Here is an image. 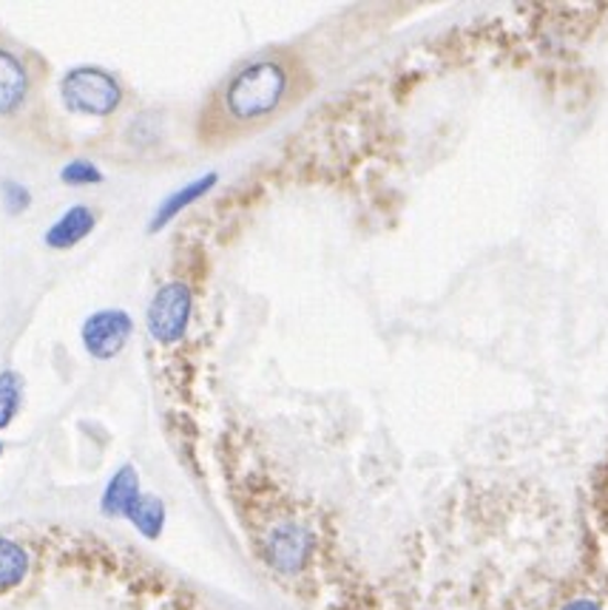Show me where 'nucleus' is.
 <instances>
[{"label":"nucleus","instance_id":"1","mask_svg":"<svg viewBox=\"0 0 608 610\" xmlns=\"http://www.w3.org/2000/svg\"><path fill=\"white\" fill-rule=\"evenodd\" d=\"M307 88L311 80L304 77L298 61H291L287 54H264L245 63L225 80L217 106L210 108V134H239L262 126L298 100Z\"/></svg>","mask_w":608,"mask_h":610},{"label":"nucleus","instance_id":"2","mask_svg":"<svg viewBox=\"0 0 608 610\" xmlns=\"http://www.w3.org/2000/svg\"><path fill=\"white\" fill-rule=\"evenodd\" d=\"M63 106L83 117H109L122 102V86L115 74L97 66H77L61 83Z\"/></svg>","mask_w":608,"mask_h":610},{"label":"nucleus","instance_id":"3","mask_svg":"<svg viewBox=\"0 0 608 610\" xmlns=\"http://www.w3.org/2000/svg\"><path fill=\"white\" fill-rule=\"evenodd\" d=\"M194 316V293L185 282H169L156 290L145 309V327L149 336L163 347L180 344L191 327Z\"/></svg>","mask_w":608,"mask_h":610},{"label":"nucleus","instance_id":"4","mask_svg":"<svg viewBox=\"0 0 608 610\" xmlns=\"http://www.w3.org/2000/svg\"><path fill=\"white\" fill-rule=\"evenodd\" d=\"M131 333H134V318L126 313V309H97L83 322L80 327V341L83 349L95 361H111L126 349V344L131 341Z\"/></svg>","mask_w":608,"mask_h":610},{"label":"nucleus","instance_id":"5","mask_svg":"<svg viewBox=\"0 0 608 610\" xmlns=\"http://www.w3.org/2000/svg\"><path fill=\"white\" fill-rule=\"evenodd\" d=\"M313 554V537L311 531L304 529L296 520H284V523L273 525L264 537V559L276 574L282 577H296L307 568Z\"/></svg>","mask_w":608,"mask_h":610},{"label":"nucleus","instance_id":"6","mask_svg":"<svg viewBox=\"0 0 608 610\" xmlns=\"http://www.w3.org/2000/svg\"><path fill=\"white\" fill-rule=\"evenodd\" d=\"M217 185H219V174L217 171H208V174L196 176L194 182H188V185H183L180 190H174V194L165 196V199L156 205L154 216H151L149 233H160L163 228H169L176 216L183 214V210H188L191 205H196L199 199H205V196L217 188Z\"/></svg>","mask_w":608,"mask_h":610},{"label":"nucleus","instance_id":"7","mask_svg":"<svg viewBox=\"0 0 608 610\" xmlns=\"http://www.w3.org/2000/svg\"><path fill=\"white\" fill-rule=\"evenodd\" d=\"M140 497V475H137L134 466L126 464L109 477V483L102 489L100 511L106 516H129V511L134 509Z\"/></svg>","mask_w":608,"mask_h":610},{"label":"nucleus","instance_id":"8","mask_svg":"<svg viewBox=\"0 0 608 610\" xmlns=\"http://www.w3.org/2000/svg\"><path fill=\"white\" fill-rule=\"evenodd\" d=\"M95 225L97 219L95 214H91V208H86V205H75V208L63 210V214L57 216L55 225L43 233V242H46V248L52 250L75 248V244H80L83 239L95 230Z\"/></svg>","mask_w":608,"mask_h":610},{"label":"nucleus","instance_id":"9","mask_svg":"<svg viewBox=\"0 0 608 610\" xmlns=\"http://www.w3.org/2000/svg\"><path fill=\"white\" fill-rule=\"evenodd\" d=\"M29 91V74L12 52L0 48V115H14Z\"/></svg>","mask_w":608,"mask_h":610},{"label":"nucleus","instance_id":"10","mask_svg":"<svg viewBox=\"0 0 608 610\" xmlns=\"http://www.w3.org/2000/svg\"><path fill=\"white\" fill-rule=\"evenodd\" d=\"M29 551L21 543L0 537V597L9 590L21 588L29 577Z\"/></svg>","mask_w":608,"mask_h":610},{"label":"nucleus","instance_id":"11","mask_svg":"<svg viewBox=\"0 0 608 610\" xmlns=\"http://www.w3.org/2000/svg\"><path fill=\"white\" fill-rule=\"evenodd\" d=\"M126 520H129L145 540H160V534H163L165 529V503L154 494H142Z\"/></svg>","mask_w":608,"mask_h":610},{"label":"nucleus","instance_id":"12","mask_svg":"<svg viewBox=\"0 0 608 610\" xmlns=\"http://www.w3.org/2000/svg\"><path fill=\"white\" fill-rule=\"evenodd\" d=\"M23 406V378L14 369L0 372V429L12 426V421L21 415Z\"/></svg>","mask_w":608,"mask_h":610},{"label":"nucleus","instance_id":"13","mask_svg":"<svg viewBox=\"0 0 608 610\" xmlns=\"http://www.w3.org/2000/svg\"><path fill=\"white\" fill-rule=\"evenodd\" d=\"M102 179H106L102 171L88 160H75L61 168V182L68 188H88V185H100Z\"/></svg>","mask_w":608,"mask_h":610},{"label":"nucleus","instance_id":"14","mask_svg":"<svg viewBox=\"0 0 608 610\" xmlns=\"http://www.w3.org/2000/svg\"><path fill=\"white\" fill-rule=\"evenodd\" d=\"M0 205H3V210H7L9 216H21L23 210H29V205H32V194H29V188L23 182L3 179L0 182Z\"/></svg>","mask_w":608,"mask_h":610},{"label":"nucleus","instance_id":"15","mask_svg":"<svg viewBox=\"0 0 608 610\" xmlns=\"http://www.w3.org/2000/svg\"><path fill=\"white\" fill-rule=\"evenodd\" d=\"M561 610H602V604L591 597H577V599H572L568 604H563Z\"/></svg>","mask_w":608,"mask_h":610},{"label":"nucleus","instance_id":"16","mask_svg":"<svg viewBox=\"0 0 608 610\" xmlns=\"http://www.w3.org/2000/svg\"><path fill=\"white\" fill-rule=\"evenodd\" d=\"M0 455H3V443H0Z\"/></svg>","mask_w":608,"mask_h":610}]
</instances>
